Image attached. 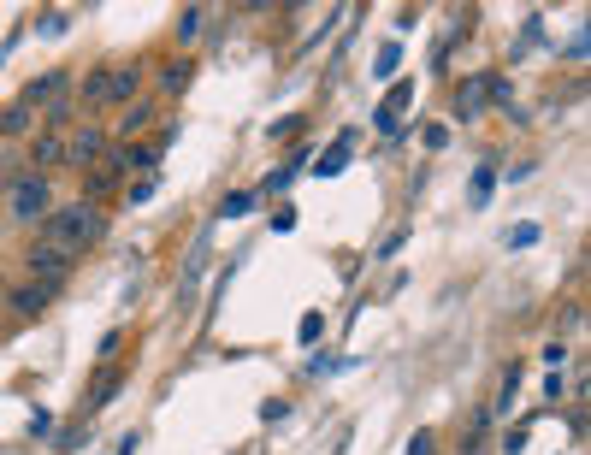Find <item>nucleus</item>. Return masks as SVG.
<instances>
[{
    "instance_id": "obj_30",
    "label": "nucleus",
    "mask_w": 591,
    "mask_h": 455,
    "mask_svg": "<svg viewBox=\"0 0 591 455\" xmlns=\"http://www.w3.org/2000/svg\"><path fill=\"white\" fill-rule=\"evenodd\" d=\"M521 450H526V426H515V432L503 438V455H521Z\"/></svg>"
},
{
    "instance_id": "obj_16",
    "label": "nucleus",
    "mask_w": 591,
    "mask_h": 455,
    "mask_svg": "<svg viewBox=\"0 0 591 455\" xmlns=\"http://www.w3.org/2000/svg\"><path fill=\"white\" fill-rule=\"evenodd\" d=\"M491 190H497V166H479V172H473V184H467V201H473V207H485Z\"/></svg>"
},
{
    "instance_id": "obj_15",
    "label": "nucleus",
    "mask_w": 591,
    "mask_h": 455,
    "mask_svg": "<svg viewBox=\"0 0 591 455\" xmlns=\"http://www.w3.org/2000/svg\"><path fill=\"white\" fill-rule=\"evenodd\" d=\"M30 125H36V113H30L24 101H12V107L0 113V136H12V142H18V136H30Z\"/></svg>"
},
{
    "instance_id": "obj_24",
    "label": "nucleus",
    "mask_w": 591,
    "mask_h": 455,
    "mask_svg": "<svg viewBox=\"0 0 591 455\" xmlns=\"http://www.w3.org/2000/svg\"><path fill=\"white\" fill-rule=\"evenodd\" d=\"M396 65H402V54H396V48H385V54H379V65H373V77H396Z\"/></svg>"
},
{
    "instance_id": "obj_13",
    "label": "nucleus",
    "mask_w": 591,
    "mask_h": 455,
    "mask_svg": "<svg viewBox=\"0 0 591 455\" xmlns=\"http://www.w3.org/2000/svg\"><path fill=\"white\" fill-rule=\"evenodd\" d=\"M154 113H160V107H154V101H131V107H125V113H119V136H125V142H131L136 130H148V125H154Z\"/></svg>"
},
{
    "instance_id": "obj_4",
    "label": "nucleus",
    "mask_w": 591,
    "mask_h": 455,
    "mask_svg": "<svg viewBox=\"0 0 591 455\" xmlns=\"http://www.w3.org/2000/svg\"><path fill=\"white\" fill-rule=\"evenodd\" d=\"M107 148H113V136H107V130H101V125H83L66 142V166L89 172V166H101V160H107Z\"/></svg>"
},
{
    "instance_id": "obj_11",
    "label": "nucleus",
    "mask_w": 591,
    "mask_h": 455,
    "mask_svg": "<svg viewBox=\"0 0 591 455\" xmlns=\"http://www.w3.org/2000/svg\"><path fill=\"white\" fill-rule=\"evenodd\" d=\"M349 148H355V130H343V136H337V142H331L326 154H320V160H314V172H320V178H337V172H343V166H349Z\"/></svg>"
},
{
    "instance_id": "obj_1",
    "label": "nucleus",
    "mask_w": 591,
    "mask_h": 455,
    "mask_svg": "<svg viewBox=\"0 0 591 455\" xmlns=\"http://www.w3.org/2000/svg\"><path fill=\"white\" fill-rule=\"evenodd\" d=\"M107 237V213L95 207V201H71V207H54L48 219H42V243H54V249H66V255H83L89 243H101Z\"/></svg>"
},
{
    "instance_id": "obj_6",
    "label": "nucleus",
    "mask_w": 591,
    "mask_h": 455,
    "mask_svg": "<svg viewBox=\"0 0 591 455\" xmlns=\"http://www.w3.org/2000/svg\"><path fill=\"white\" fill-rule=\"evenodd\" d=\"M485 107H491V71H473V77L456 89V119L467 125V119H479Z\"/></svg>"
},
{
    "instance_id": "obj_9",
    "label": "nucleus",
    "mask_w": 591,
    "mask_h": 455,
    "mask_svg": "<svg viewBox=\"0 0 591 455\" xmlns=\"http://www.w3.org/2000/svg\"><path fill=\"white\" fill-rule=\"evenodd\" d=\"M30 160H36V172L48 178L54 166H66V136H60V130H42V136L30 142Z\"/></svg>"
},
{
    "instance_id": "obj_17",
    "label": "nucleus",
    "mask_w": 591,
    "mask_h": 455,
    "mask_svg": "<svg viewBox=\"0 0 591 455\" xmlns=\"http://www.w3.org/2000/svg\"><path fill=\"white\" fill-rule=\"evenodd\" d=\"M249 213H255V195H249V190H237V195H225V201H219V219H249Z\"/></svg>"
},
{
    "instance_id": "obj_5",
    "label": "nucleus",
    "mask_w": 591,
    "mask_h": 455,
    "mask_svg": "<svg viewBox=\"0 0 591 455\" xmlns=\"http://www.w3.org/2000/svg\"><path fill=\"white\" fill-rule=\"evenodd\" d=\"M408 107H414V77H396L391 89H385V101H379V113H373V125L385 130V136H396Z\"/></svg>"
},
{
    "instance_id": "obj_2",
    "label": "nucleus",
    "mask_w": 591,
    "mask_h": 455,
    "mask_svg": "<svg viewBox=\"0 0 591 455\" xmlns=\"http://www.w3.org/2000/svg\"><path fill=\"white\" fill-rule=\"evenodd\" d=\"M6 213H12L18 225L48 219V213H54V184H48L42 172H18V178L6 184Z\"/></svg>"
},
{
    "instance_id": "obj_14",
    "label": "nucleus",
    "mask_w": 591,
    "mask_h": 455,
    "mask_svg": "<svg viewBox=\"0 0 591 455\" xmlns=\"http://www.w3.org/2000/svg\"><path fill=\"white\" fill-rule=\"evenodd\" d=\"M107 89H113V65H95L83 77V107H107Z\"/></svg>"
},
{
    "instance_id": "obj_20",
    "label": "nucleus",
    "mask_w": 591,
    "mask_h": 455,
    "mask_svg": "<svg viewBox=\"0 0 591 455\" xmlns=\"http://www.w3.org/2000/svg\"><path fill=\"white\" fill-rule=\"evenodd\" d=\"M503 243H509V249H532V243H538V225H515Z\"/></svg>"
},
{
    "instance_id": "obj_26",
    "label": "nucleus",
    "mask_w": 591,
    "mask_h": 455,
    "mask_svg": "<svg viewBox=\"0 0 591 455\" xmlns=\"http://www.w3.org/2000/svg\"><path fill=\"white\" fill-rule=\"evenodd\" d=\"M544 396H550V402H562V396H568V379H562V373H550V379H544Z\"/></svg>"
},
{
    "instance_id": "obj_18",
    "label": "nucleus",
    "mask_w": 591,
    "mask_h": 455,
    "mask_svg": "<svg viewBox=\"0 0 591 455\" xmlns=\"http://www.w3.org/2000/svg\"><path fill=\"white\" fill-rule=\"evenodd\" d=\"M296 337H302V343H320V337H326V314H302Z\"/></svg>"
},
{
    "instance_id": "obj_27",
    "label": "nucleus",
    "mask_w": 591,
    "mask_h": 455,
    "mask_svg": "<svg viewBox=\"0 0 591 455\" xmlns=\"http://www.w3.org/2000/svg\"><path fill=\"white\" fill-rule=\"evenodd\" d=\"M432 444H438L432 432H414V438H408V455H432Z\"/></svg>"
},
{
    "instance_id": "obj_32",
    "label": "nucleus",
    "mask_w": 591,
    "mask_h": 455,
    "mask_svg": "<svg viewBox=\"0 0 591 455\" xmlns=\"http://www.w3.org/2000/svg\"><path fill=\"white\" fill-rule=\"evenodd\" d=\"M296 130H302V119H278V125H272V142H284V136H296Z\"/></svg>"
},
{
    "instance_id": "obj_3",
    "label": "nucleus",
    "mask_w": 591,
    "mask_h": 455,
    "mask_svg": "<svg viewBox=\"0 0 591 455\" xmlns=\"http://www.w3.org/2000/svg\"><path fill=\"white\" fill-rule=\"evenodd\" d=\"M71 266H77V255H66V249H54V243H30L24 249V272H30V284H48V290H60L71 278Z\"/></svg>"
},
{
    "instance_id": "obj_12",
    "label": "nucleus",
    "mask_w": 591,
    "mask_h": 455,
    "mask_svg": "<svg viewBox=\"0 0 591 455\" xmlns=\"http://www.w3.org/2000/svg\"><path fill=\"white\" fill-rule=\"evenodd\" d=\"M113 190H119V172H113L107 160L83 172V201H101V195H113Z\"/></svg>"
},
{
    "instance_id": "obj_29",
    "label": "nucleus",
    "mask_w": 591,
    "mask_h": 455,
    "mask_svg": "<svg viewBox=\"0 0 591 455\" xmlns=\"http://www.w3.org/2000/svg\"><path fill=\"white\" fill-rule=\"evenodd\" d=\"M184 83H190V65L178 60V65H172V71H166V89H184Z\"/></svg>"
},
{
    "instance_id": "obj_10",
    "label": "nucleus",
    "mask_w": 591,
    "mask_h": 455,
    "mask_svg": "<svg viewBox=\"0 0 591 455\" xmlns=\"http://www.w3.org/2000/svg\"><path fill=\"white\" fill-rule=\"evenodd\" d=\"M142 89V65H113V89H107V107H131V95Z\"/></svg>"
},
{
    "instance_id": "obj_28",
    "label": "nucleus",
    "mask_w": 591,
    "mask_h": 455,
    "mask_svg": "<svg viewBox=\"0 0 591 455\" xmlns=\"http://www.w3.org/2000/svg\"><path fill=\"white\" fill-rule=\"evenodd\" d=\"M48 432H54V420H48V414L36 408V414H30V438H48Z\"/></svg>"
},
{
    "instance_id": "obj_22",
    "label": "nucleus",
    "mask_w": 591,
    "mask_h": 455,
    "mask_svg": "<svg viewBox=\"0 0 591 455\" xmlns=\"http://www.w3.org/2000/svg\"><path fill=\"white\" fill-rule=\"evenodd\" d=\"M509 101H515V89H509V77H497V71H491V107H509Z\"/></svg>"
},
{
    "instance_id": "obj_31",
    "label": "nucleus",
    "mask_w": 591,
    "mask_h": 455,
    "mask_svg": "<svg viewBox=\"0 0 591 455\" xmlns=\"http://www.w3.org/2000/svg\"><path fill=\"white\" fill-rule=\"evenodd\" d=\"M148 195H154V178H136V184H131V207H142Z\"/></svg>"
},
{
    "instance_id": "obj_33",
    "label": "nucleus",
    "mask_w": 591,
    "mask_h": 455,
    "mask_svg": "<svg viewBox=\"0 0 591 455\" xmlns=\"http://www.w3.org/2000/svg\"><path fill=\"white\" fill-rule=\"evenodd\" d=\"M0 302H6V278H0Z\"/></svg>"
},
{
    "instance_id": "obj_25",
    "label": "nucleus",
    "mask_w": 591,
    "mask_h": 455,
    "mask_svg": "<svg viewBox=\"0 0 591 455\" xmlns=\"http://www.w3.org/2000/svg\"><path fill=\"white\" fill-rule=\"evenodd\" d=\"M426 148H432V154H438V148H450V130H444V125H426Z\"/></svg>"
},
{
    "instance_id": "obj_21",
    "label": "nucleus",
    "mask_w": 591,
    "mask_h": 455,
    "mask_svg": "<svg viewBox=\"0 0 591 455\" xmlns=\"http://www.w3.org/2000/svg\"><path fill=\"white\" fill-rule=\"evenodd\" d=\"M83 444H89V432H83V426H66V432H60V444H54V450H83Z\"/></svg>"
},
{
    "instance_id": "obj_23",
    "label": "nucleus",
    "mask_w": 591,
    "mask_h": 455,
    "mask_svg": "<svg viewBox=\"0 0 591 455\" xmlns=\"http://www.w3.org/2000/svg\"><path fill=\"white\" fill-rule=\"evenodd\" d=\"M538 355H544V361H550V373H562V361H568V343H544V349H538Z\"/></svg>"
},
{
    "instance_id": "obj_7",
    "label": "nucleus",
    "mask_w": 591,
    "mask_h": 455,
    "mask_svg": "<svg viewBox=\"0 0 591 455\" xmlns=\"http://www.w3.org/2000/svg\"><path fill=\"white\" fill-rule=\"evenodd\" d=\"M6 302H12V314H18V320H36V314H48L54 290H48V284H30V278H24V284H12V290H6Z\"/></svg>"
},
{
    "instance_id": "obj_8",
    "label": "nucleus",
    "mask_w": 591,
    "mask_h": 455,
    "mask_svg": "<svg viewBox=\"0 0 591 455\" xmlns=\"http://www.w3.org/2000/svg\"><path fill=\"white\" fill-rule=\"evenodd\" d=\"M119 385H125V373H119V361H101V373L89 379V414H101L113 396H119Z\"/></svg>"
},
{
    "instance_id": "obj_19",
    "label": "nucleus",
    "mask_w": 591,
    "mask_h": 455,
    "mask_svg": "<svg viewBox=\"0 0 591 455\" xmlns=\"http://www.w3.org/2000/svg\"><path fill=\"white\" fill-rule=\"evenodd\" d=\"M201 18H207L201 6H184V12H178V36H184V42H190V36L201 30Z\"/></svg>"
}]
</instances>
